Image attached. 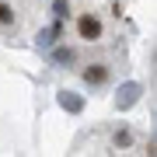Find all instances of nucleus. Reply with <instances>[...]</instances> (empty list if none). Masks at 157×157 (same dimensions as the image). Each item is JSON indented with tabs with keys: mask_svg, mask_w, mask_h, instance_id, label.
Masks as SVG:
<instances>
[{
	"mask_svg": "<svg viewBox=\"0 0 157 157\" xmlns=\"http://www.w3.org/2000/svg\"><path fill=\"white\" fill-rule=\"evenodd\" d=\"M129 140H133L129 129H119V133H115V147H129Z\"/></svg>",
	"mask_w": 157,
	"mask_h": 157,
	"instance_id": "obj_7",
	"label": "nucleus"
},
{
	"mask_svg": "<svg viewBox=\"0 0 157 157\" xmlns=\"http://www.w3.org/2000/svg\"><path fill=\"white\" fill-rule=\"evenodd\" d=\"M77 35H80V39H84V42H98L101 39V17H94V14H80L77 17Z\"/></svg>",
	"mask_w": 157,
	"mask_h": 157,
	"instance_id": "obj_1",
	"label": "nucleus"
},
{
	"mask_svg": "<svg viewBox=\"0 0 157 157\" xmlns=\"http://www.w3.org/2000/svg\"><path fill=\"white\" fill-rule=\"evenodd\" d=\"M84 80L91 87H101V84H108V67L105 63H91V67L84 70Z\"/></svg>",
	"mask_w": 157,
	"mask_h": 157,
	"instance_id": "obj_2",
	"label": "nucleus"
},
{
	"mask_svg": "<svg viewBox=\"0 0 157 157\" xmlns=\"http://www.w3.org/2000/svg\"><path fill=\"white\" fill-rule=\"evenodd\" d=\"M52 59H56V63H73L77 56H73V49H56V52H52Z\"/></svg>",
	"mask_w": 157,
	"mask_h": 157,
	"instance_id": "obj_6",
	"label": "nucleus"
},
{
	"mask_svg": "<svg viewBox=\"0 0 157 157\" xmlns=\"http://www.w3.org/2000/svg\"><path fill=\"white\" fill-rule=\"evenodd\" d=\"M52 14H56L59 21H63V17H70V4H67V0H52Z\"/></svg>",
	"mask_w": 157,
	"mask_h": 157,
	"instance_id": "obj_5",
	"label": "nucleus"
},
{
	"mask_svg": "<svg viewBox=\"0 0 157 157\" xmlns=\"http://www.w3.org/2000/svg\"><path fill=\"white\" fill-rule=\"evenodd\" d=\"M59 35H63V21L56 17V25H52V28H45V32L39 35V42H42V45H52V42L59 39Z\"/></svg>",
	"mask_w": 157,
	"mask_h": 157,
	"instance_id": "obj_3",
	"label": "nucleus"
},
{
	"mask_svg": "<svg viewBox=\"0 0 157 157\" xmlns=\"http://www.w3.org/2000/svg\"><path fill=\"white\" fill-rule=\"evenodd\" d=\"M0 28H14V7L11 4H4V0H0Z\"/></svg>",
	"mask_w": 157,
	"mask_h": 157,
	"instance_id": "obj_4",
	"label": "nucleus"
}]
</instances>
